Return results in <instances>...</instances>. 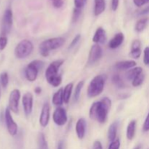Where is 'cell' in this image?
I'll use <instances>...</instances> for the list:
<instances>
[{
    "instance_id": "6da1fadb",
    "label": "cell",
    "mask_w": 149,
    "mask_h": 149,
    "mask_svg": "<svg viewBox=\"0 0 149 149\" xmlns=\"http://www.w3.org/2000/svg\"><path fill=\"white\" fill-rule=\"evenodd\" d=\"M111 106V100L110 98L103 97L100 101L93 103L90 109L89 115L90 118L93 120L97 121L100 124L106 122L108 114Z\"/></svg>"
},
{
    "instance_id": "7a4b0ae2",
    "label": "cell",
    "mask_w": 149,
    "mask_h": 149,
    "mask_svg": "<svg viewBox=\"0 0 149 149\" xmlns=\"http://www.w3.org/2000/svg\"><path fill=\"white\" fill-rule=\"evenodd\" d=\"M63 60H57L51 63L45 71V78L51 86L57 87L62 82V76L59 74V69L63 64Z\"/></svg>"
},
{
    "instance_id": "3957f363",
    "label": "cell",
    "mask_w": 149,
    "mask_h": 149,
    "mask_svg": "<svg viewBox=\"0 0 149 149\" xmlns=\"http://www.w3.org/2000/svg\"><path fill=\"white\" fill-rule=\"evenodd\" d=\"M65 43V39L63 37H55L46 39L39 45V53L43 57L49 56L51 50L61 47Z\"/></svg>"
},
{
    "instance_id": "277c9868",
    "label": "cell",
    "mask_w": 149,
    "mask_h": 149,
    "mask_svg": "<svg viewBox=\"0 0 149 149\" xmlns=\"http://www.w3.org/2000/svg\"><path fill=\"white\" fill-rule=\"evenodd\" d=\"M106 81V75H97L91 80L87 88V96L89 97H95L103 93L105 83Z\"/></svg>"
},
{
    "instance_id": "5b68a950",
    "label": "cell",
    "mask_w": 149,
    "mask_h": 149,
    "mask_svg": "<svg viewBox=\"0 0 149 149\" xmlns=\"http://www.w3.org/2000/svg\"><path fill=\"white\" fill-rule=\"evenodd\" d=\"M33 50V45L30 40L20 41L15 48V55L18 59H24L29 57Z\"/></svg>"
},
{
    "instance_id": "8992f818",
    "label": "cell",
    "mask_w": 149,
    "mask_h": 149,
    "mask_svg": "<svg viewBox=\"0 0 149 149\" xmlns=\"http://www.w3.org/2000/svg\"><path fill=\"white\" fill-rule=\"evenodd\" d=\"M45 65V63L40 60H34L31 61L25 68V76L29 81L33 82L37 79L39 70Z\"/></svg>"
},
{
    "instance_id": "52a82bcc",
    "label": "cell",
    "mask_w": 149,
    "mask_h": 149,
    "mask_svg": "<svg viewBox=\"0 0 149 149\" xmlns=\"http://www.w3.org/2000/svg\"><path fill=\"white\" fill-rule=\"evenodd\" d=\"M13 11L10 8L7 9L4 11V15L2 17L1 27V36H6L9 34L12 29L13 23Z\"/></svg>"
},
{
    "instance_id": "ba28073f",
    "label": "cell",
    "mask_w": 149,
    "mask_h": 149,
    "mask_svg": "<svg viewBox=\"0 0 149 149\" xmlns=\"http://www.w3.org/2000/svg\"><path fill=\"white\" fill-rule=\"evenodd\" d=\"M4 119H5L6 126L8 132L12 136H15L17 133V125L13 119L11 114V111L9 108H7L4 112Z\"/></svg>"
},
{
    "instance_id": "9c48e42d",
    "label": "cell",
    "mask_w": 149,
    "mask_h": 149,
    "mask_svg": "<svg viewBox=\"0 0 149 149\" xmlns=\"http://www.w3.org/2000/svg\"><path fill=\"white\" fill-rule=\"evenodd\" d=\"M20 98V92L17 89H15L10 93L9 97L8 108L13 113H17L19 110V101Z\"/></svg>"
},
{
    "instance_id": "30bf717a",
    "label": "cell",
    "mask_w": 149,
    "mask_h": 149,
    "mask_svg": "<svg viewBox=\"0 0 149 149\" xmlns=\"http://www.w3.org/2000/svg\"><path fill=\"white\" fill-rule=\"evenodd\" d=\"M53 122L58 126H63L68 121L66 111L62 107H58L54 111L52 115Z\"/></svg>"
},
{
    "instance_id": "8fae6325",
    "label": "cell",
    "mask_w": 149,
    "mask_h": 149,
    "mask_svg": "<svg viewBox=\"0 0 149 149\" xmlns=\"http://www.w3.org/2000/svg\"><path fill=\"white\" fill-rule=\"evenodd\" d=\"M102 55H103V49L101 47L97 44L93 45L90 48V53H89L87 64L93 65L101 58Z\"/></svg>"
},
{
    "instance_id": "7c38bea8",
    "label": "cell",
    "mask_w": 149,
    "mask_h": 149,
    "mask_svg": "<svg viewBox=\"0 0 149 149\" xmlns=\"http://www.w3.org/2000/svg\"><path fill=\"white\" fill-rule=\"evenodd\" d=\"M33 95L31 93H26L23 95L22 98V103L23 106V111L26 116H30L33 110Z\"/></svg>"
},
{
    "instance_id": "4fadbf2b",
    "label": "cell",
    "mask_w": 149,
    "mask_h": 149,
    "mask_svg": "<svg viewBox=\"0 0 149 149\" xmlns=\"http://www.w3.org/2000/svg\"><path fill=\"white\" fill-rule=\"evenodd\" d=\"M49 118H50V106L49 103L47 102L44 103L42 106L40 117H39V124L42 127L47 126L49 122Z\"/></svg>"
},
{
    "instance_id": "5bb4252c",
    "label": "cell",
    "mask_w": 149,
    "mask_h": 149,
    "mask_svg": "<svg viewBox=\"0 0 149 149\" xmlns=\"http://www.w3.org/2000/svg\"><path fill=\"white\" fill-rule=\"evenodd\" d=\"M87 122L84 118H80L78 119L76 124V132L79 139L81 140L85 136Z\"/></svg>"
},
{
    "instance_id": "9a60e30c",
    "label": "cell",
    "mask_w": 149,
    "mask_h": 149,
    "mask_svg": "<svg viewBox=\"0 0 149 149\" xmlns=\"http://www.w3.org/2000/svg\"><path fill=\"white\" fill-rule=\"evenodd\" d=\"M106 39H107V36H106V31L102 27L97 28L93 38V42L97 44V45L98 44H103L106 42Z\"/></svg>"
},
{
    "instance_id": "2e32d148",
    "label": "cell",
    "mask_w": 149,
    "mask_h": 149,
    "mask_svg": "<svg viewBox=\"0 0 149 149\" xmlns=\"http://www.w3.org/2000/svg\"><path fill=\"white\" fill-rule=\"evenodd\" d=\"M124 40H125V36H124L123 33L120 32V33H118L116 34H115V36L112 38L110 40L109 43V47L111 49H116L119 47L121 46V45H122Z\"/></svg>"
},
{
    "instance_id": "e0dca14e",
    "label": "cell",
    "mask_w": 149,
    "mask_h": 149,
    "mask_svg": "<svg viewBox=\"0 0 149 149\" xmlns=\"http://www.w3.org/2000/svg\"><path fill=\"white\" fill-rule=\"evenodd\" d=\"M141 55V42L138 39H135L132 42L131 45L130 55L135 59H138Z\"/></svg>"
},
{
    "instance_id": "ac0fdd59",
    "label": "cell",
    "mask_w": 149,
    "mask_h": 149,
    "mask_svg": "<svg viewBox=\"0 0 149 149\" xmlns=\"http://www.w3.org/2000/svg\"><path fill=\"white\" fill-rule=\"evenodd\" d=\"M136 65V62L134 61H122L116 63L115 68L118 70H127L135 68Z\"/></svg>"
},
{
    "instance_id": "d6986e66",
    "label": "cell",
    "mask_w": 149,
    "mask_h": 149,
    "mask_svg": "<svg viewBox=\"0 0 149 149\" xmlns=\"http://www.w3.org/2000/svg\"><path fill=\"white\" fill-rule=\"evenodd\" d=\"M94 15L95 16H98L100 14H102L106 10V0H94Z\"/></svg>"
},
{
    "instance_id": "ffe728a7",
    "label": "cell",
    "mask_w": 149,
    "mask_h": 149,
    "mask_svg": "<svg viewBox=\"0 0 149 149\" xmlns=\"http://www.w3.org/2000/svg\"><path fill=\"white\" fill-rule=\"evenodd\" d=\"M52 103L55 106H62L63 102V89L60 88L52 96Z\"/></svg>"
},
{
    "instance_id": "44dd1931",
    "label": "cell",
    "mask_w": 149,
    "mask_h": 149,
    "mask_svg": "<svg viewBox=\"0 0 149 149\" xmlns=\"http://www.w3.org/2000/svg\"><path fill=\"white\" fill-rule=\"evenodd\" d=\"M118 125H119L118 122H114L109 126V130H108V138L111 142L116 140V135H117Z\"/></svg>"
},
{
    "instance_id": "7402d4cb",
    "label": "cell",
    "mask_w": 149,
    "mask_h": 149,
    "mask_svg": "<svg viewBox=\"0 0 149 149\" xmlns=\"http://www.w3.org/2000/svg\"><path fill=\"white\" fill-rule=\"evenodd\" d=\"M135 130H136V121L132 120L128 124L127 127L126 136L128 140L132 141L135 135Z\"/></svg>"
},
{
    "instance_id": "603a6c76",
    "label": "cell",
    "mask_w": 149,
    "mask_h": 149,
    "mask_svg": "<svg viewBox=\"0 0 149 149\" xmlns=\"http://www.w3.org/2000/svg\"><path fill=\"white\" fill-rule=\"evenodd\" d=\"M143 73V68L141 67H135L131 69H130L126 73L127 79L130 81H132L135 77L140 74Z\"/></svg>"
},
{
    "instance_id": "cb8c5ba5",
    "label": "cell",
    "mask_w": 149,
    "mask_h": 149,
    "mask_svg": "<svg viewBox=\"0 0 149 149\" xmlns=\"http://www.w3.org/2000/svg\"><path fill=\"white\" fill-rule=\"evenodd\" d=\"M148 21L149 19L148 17H143V18L140 19L139 20H138L136 24H135V31L137 32H138V33H141V32L143 31L146 29V28L147 27V26H148Z\"/></svg>"
},
{
    "instance_id": "d4e9b609",
    "label": "cell",
    "mask_w": 149,
    "mask_h": 149,
    "mask_svg": "<svg viewBox=\"0 0 149 149\" xmlns=\"http://www.w3.org/2000/svg\"><path fill=\"white\" fill-rule=\"evenodd\" d=\"M73 87H74V84L72 82L67 84L63 89V102L65 103H68L70 98H71V93H72Z\"/></svg>"
},
{
    "instance_id": "484cf974",
    "label": "cell",
    "mask_w": 149,
    "mask_h": 149,
    "mask_svg": "<svg viewBox=\"0 0 149 149\" xmlns=\"http://www.w3.org/2000/svg\"><path fill=\"white\" fill-rule=\"evenodd\" d=\"M38 147L39 149H49L45 135L42 132H40L38 135Z\"/></svg>"
},
{
    "instance_id": "4316f807",
    "label": "cell",
    "mask_w": 149,
    "mask_h": 149,
    "mask_svg": "<svg viewBox=\"0 0 149 149\" xmlns=\"http://www.w3.org/2000/svg\"><path fill=\"white\" fill-rule=\"evenodd\" d=\"M112 82L119 89H123L125 87V82H124L123 80L122 79V78H121L119 74H114L112 77Z\"/></svg>"
},
{
    "instance_id": "83f0119b",
    "label": "cell",
    "mask_w": 149,
    "mask_h": 149,
    "mask_svg": "<svg viewBox=\"0 0 149 149\" xmlns=\"http://www.w3.org/2000/svg\"><path fill=\"white\" fill-rule=\"evenodd\" d=\"M84 81H80L77 84V87L75 88V91H74V100L75 102H77L79 100L80 97V95H81V90H82L83 87H84Z\"/></svg>"
},
{
    "instance_id": "f1b7e54d",
    "label": "cell",
    "mask_w": 149,
    "mask_h": 149,
    "mask_svg": "<svg viewBox=\"0 0 149 149\" xmlns=\"http://www.w3.org/2000/svg\"><path fill=\"white\" fill-rule=\"evenodd\" d=\"M144 79H145V74H143V72L140 74L139 75L137 76L135 79L132 81V84L133 87H138V86H141V84L143 83Z\"/></svg>"
},
{
    "instance_id": "f546056e",
    "label": "cell",
    "mask_w": 149,
    "mask_h": 149,
    "mask_svg": "<svg viewBox=\"0 0 149 149\" xmlns=\"http://www.w3.org/2000/svg\"><path fill=\"white\" fill-rule=\"evenodd\" d=\"M0 83L4 88H6L9 83V76L7 72L1 73L0 75Z\"/></svg>"
},
{
    "instance_id": "4dcf8cb0",
    "label": "cell",
    "mask_w": 149,
    "mask_h": 149,
    "mask_svg": "<svg viewBox=\"0 0 149 149\" xmlns=\"http://www.w3.org/2000/svg\"><path fill=\"white\" fill-rule=\"evenodd\" d=\"M81 14V9L74 8V11H73V15H72L73 23H77V22L78 21Z\"/></svg>"
},
{
    "instance_id": "1f68e13d",
    "label": "cell",
    "mask_w": 149,
    "mask_h": 149,
    "mask_svg": "<svg viewBox=\"0 0 149 149\" xmlns=\"http://www.w3.org/2000/svg\"><path fill=\"white\" fill-rule=\"evenodd\" d=\"M7 37L6 36H0V51H2L5 49L7 47Z\"/></svg>"
},
{
    "instance_id": "d6a6232c",
    "label": "cell",
    "mask_w": 149,
    "mask_h": 149,
    "mask_svg": "<svg viewBox=\"0 0 149 149\" xmlns=\"http://www.w3.org/2000/svg\"><path fill=\"white\" fill-rule=\"evenodd\" d=\"M87 0H74V2L75 8L82 9L87 3Z\"/></svg>"
},
{
    "instance_id": "836d02e7",
    "label": "cell",
    "mask_w": 149,
    "mask_h": 149,
    "mask_svg": "<svg viewBox=\"0 0 149 149\" xmlns=\"http://www.w3.org/2000/svg\"><path fill=\"white\" fill-rule=\"evenodd\" d=\"M120 148V141L119 139H116L112 141L109 146V149H119Z\"/></svg>"
},
{
    "instance_id": "e575fe53",
    "label": "cell",
    "mask_w": 149,
    "mask_h": 149,
    "mask_svg": "<svg viewBox=\"0 0 149 149\" xmlns=\"http://www.w3.org/2000/svg\"><path fill=\"white\" fill-rule=\"evenodd\" d=\"M143 63L145 65H149V47L145 48L144 49V55H143Z\"/></svg>"
},
{
    "instance_id": "d590c367",
    "label": "cell",
    "mask_w": 149,
    "mask_h": 149,
    "mask_svg": "<svg viewBox=\"0 0 149 149\" xmlns=\"http://www.w3.org/2000/svg\"><path fill=\"white\" fill-rule=\"evenodd\" d=\"M81 39V35L80 34H77V36H75V37L73 39L72 42H71V45H70L69 47H68V49H71V48L74 47V46H76V45H77V43H78L79 42V40Z\"/></svg>"
},
{
    "instance_id": "8d00e7d4",
    "label": "cell",
    "mask_w": 149,
    "mask_h": 149,
    "mask_svg": "<svg viewBox=\"0 0 149 149\" xmlns=\"http://www.w3.org/2000/svg\"><path fill=\"white\" fill-rule=\"evenodd\" d=\"M133 3L138 7H141L149 3V0H133Z\"/></svg>"
},
{
    "instance_id": "74e56055",
    "label": "cell",
    "mask_w": 149,
    "mask_h": 149,
    "mask_svg": "<svg viewBox=\"0 0 149 149\" xmlns=\"http://www.w3.org/2000/svg\"><path fill=\"white\" fill-rule=\"evenodd\" d=\"M143 132H148L149 131V111L145 119L143 125Z\"/></svg>"
},
{
    "instance_id": "f35d334b",
    "label": "cell",
    "mask_w": 149,
    "mask_h": 149,
    "mask_svg": "<svg viewBox=\"0 0 149 149\" xmlns=\"http://www.w3.org/2000/svg\"><path fill=\"white\" fill-rule=\"evenodd\" d=\"M52 5L55 8H61L63 5V0H55L52 1Z\"/></svg>"
},
{
    "instance_id": "ab89813d",
    "label": "cell",
    "mask_w": 149,
    "mask_h": 149,
    "mask_svg": "<svg viewBox=\"0 0 149 149\" xmlns=\"http://www.w3.org/2000/svg\"><path fill=\"white\" fill-rule=\"evenodd\" d=\"M119 4V0H111V9L113 11H116Z\"/></svg>"
},
{
    "instance_id": "60d3db41",
    "label": "cell",
    "mask_w": 149,
    "mask_h": 149,
    "mask_svg": "<svg viewBox=\"0 0 149 149\" xmlns=\"http://www.w3.org/2000/svg\"><path fill=\"white\" fill-rule=\"evenodd\" d=\"M93 149H103V146H102V143H100V141H95L93 146Z\"/></svg>"
},
{
    "instance_id": "b9f144b4",
    "label": "cell",
    "mask_w": 149,
    "mask_h": 149,
    "mask_svg": "<svg viewBox=\"0 0 149 149\" xmlns=\"http://www.w3.org/2000/svg\"><path fill=\"white\" fill-rule=\"evenodd\" d=\"M149 14V6L146 7V8H144L143 10H142L141 11H140V13H138L139 15H145Z\"/></svg>"
},
{
    "instance_id": "7bdbcfd3",
    "label": "cell",
    "mask_w": 149,
    "mask_h": 149,
    "mask_svg": "<svg viewBox=\"0 0 149 149\" xmlns=\"http://www.w3.org/2000/svg\"><path fill=\"white\" fill-rule=\"evenodd\" d=\"M42 88H41L40 87H35V89H34V93H36V94H37V95L41 94V93H42Z\"/></svg>"
},
{
    "instance_id": "ee69618b",
    "label": "cell",
    "mask_w": 149,
    "mask_h": 149,
    "mask_svg": "<svg viewBox=\"0 0 149 149\" xmlns=\"http://www.w3.org/2000/svg\"><path fill=\"white\" fill-rule=\"evenodd\" d=\"M57 149H64V142L63 141H61L58 143V148Z\"/></svg>"
},
{
    "instance_id": "f6af8a7d",
    "label": "cell",
    "mask_w": 149,
    "mask_h": 149,
    "mask_svg": "<svg viewBox=\"0 0 149 149\" xmlns=\"http://www.w3.org/2000/svg\"><path fill=\"white\" fill-rule=\"evenodd\" d=\"M141 148H140V146H138V147H136V148H135V149H140Z\"/></svg>"
},
{
    "instance_id": "bcb514c9",
    "label": "cell",
    "mask_w": 149,
    "mask_h": 149,
    "mask_svg": "<svg viewBox=\"0 0 149 149\" xmlns=\"http://www.w3.org/2000/svg\"><path fill=\"white\" fill-rule=\"evenodd\" d=\"M0 97H1V90H0Z\"/></svg>"
},
{
    "instance_id": "7dc6e473",
    "label": "cell",
    "mask_w": 149,
    "mask_h": 149,
    "mask_svg": "<svg viewBox=\"0 0 149 149\" xmlns=\"http://www.w3.org/2000/svg\"><path fill=\"white\" fill-rule=\"evenodd\" d=\"M51 1H55V0H51Z\"/></svg>"
}]
</instances>
